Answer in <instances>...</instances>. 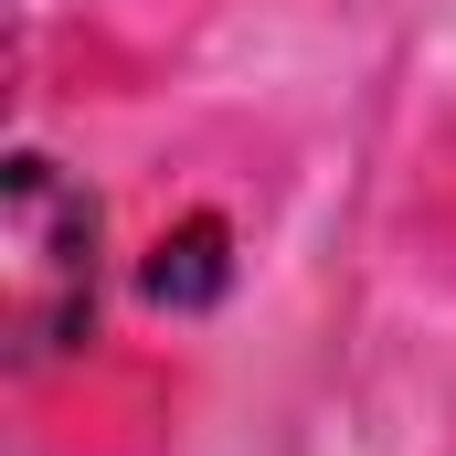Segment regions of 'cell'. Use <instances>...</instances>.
<instances>
[{"label":"cell","mask_w":456,"mask_h":456,"mask_svg":"<svg viewBox=\"0 0 456 456\" xmlns=\"http://www.w3.org/2000/svg\"><path fill=\"white\" fill-rule=\"evenodd\" d=\"M0 319L11 361H53L96 319V191L43 149L0 170Z\"/></svg>","instance_id":"cell-1"},{"label":"cell","mask_w":456,"mask_h":456,"mask_svg":"<svg viewBox=\"0 0 456 456\" xmlns=\"http://www.w3.org/2000/svg\"><path fill=\"white\" fill-rule=\"evenodd\" d=\"M224 276H233V233L213 224V213H191L181 233H159V255H149V308H213L224 297Z\"/></svg>","instance_id":"cell-2"}]
</instances>
